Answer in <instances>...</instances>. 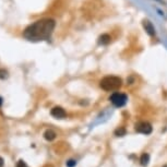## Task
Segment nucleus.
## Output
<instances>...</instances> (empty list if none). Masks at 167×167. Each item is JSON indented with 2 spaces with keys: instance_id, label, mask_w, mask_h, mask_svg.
<instances>
[{
  "instance_id": "1",
  "label": "nucleus",
  "mask_w": 167,
  "mask_h": 167,
  "mask_svg": "<svg viewBox=\"0 0 167 167\" xmlns=\"http://www.w3.org/2000/svg\"><path fill=\"white\" fill-rule=\"evenodd\" d=\"M56 26V22L53 19H42L33 24L29 25L23 32V36L31 42L48 40Z\"/></svg>"
},
{
  "instance_id": "2",
  "label": "nucleus",
  "mask_w": 167,
  "mask_h": 167,
  "mask_svg": "<svg viewBox=\"0 0 167 167\" xmlns=\"http://www.w3.org/2000/svg\"><path fill=\"white\" fill-rule=\"evenodd\" d=\"M121 84H123L121 79L115 76L105 77V78L100 81V87L106 92L117 91L118 89H120Z\"/></svg>"
},
{
  "instance_id": "3",
  "label": "nucleus",
  "mask_w": 167,
  "mask_h": 167,
  "mask_svg": "<svg viewBox=\"0 0 167 167\" xmlns=\"http://www.w3.org/2000/svg\"><path fill=\"white\" fill-rule=\"evenodd\" d=\"M109 100H110L116 107H123V106H125L126 103H127L128 97L126 94L119 93V92H115V93H113L110 95Z\"/></svg>"
},
{
  "instance_id": "4",
  "label": "nucleus",
  "mask_w": 167,
  "mask_h": 167,
  "mask_svg": "<svg viewBox=\"0 0 167 167\" xmlns=\"http://www.w3.org/2000/svg\"><path fill=\"white\" fill-rule=\"evenodd\" d=\"M136 131L146 136L152 132V126L151 123H146V121H140L136 125Z\"/></svg>"
},
{
  "instance_id": "5",
  "label": "nucleus",
  "mask_w": 167,
  "mask_h": 167,
  "mask_svg": "<svg viewBox=\"0 0 167 167\" xmlns=\"http://www.w3.org/2000/svg\"><path fill=\"white\" fill-rule=\"evenodd\" d=\"M50 115L53 117H55V118L57 119H63L67 117V113H66V110L63 108V107H53V109H51L50 111Z\"/></svg>"
},
{
  "instance_id": "6",
  "label": "nucleus",
  "mask_w": 167,
  "mask_h": 167,
  "mask_svg": "<svg viewBox=\"0 0 167 167\" xmlns=\"http://www.w3.org/2000/svg\"><path fill=\"white\" fill-rule=\"evenodd\" d=\"M56 132L53 131V130H51V129H47L46 131L44 132V138L46 139L47 141H53V140H55L56 139Z\"/></svg>"
},
{
  "instance_id": "7",
  "label": "nucleus",
  "mask_w": 167,
  "mask_h": 167,
  "mask_svg": "<svg viewBox=\"0 0 167 167\" xmlns=\"http://www.w3.org/2000/svg\"><path fill=\"white\" fill-rule=\"evenodd\" d=\"M140 162H141V164H142V166H146V165L149 164V162H150V155H149V154H146V153L142 154Z\"/></svg>"
},
{
  "instance_id": "8",
  "label": "nucleus",
  "mask_w": 167,
  "mask_h": 167,
  "mask_svg": "<svg viewBox=\"0 0 167 167\" xmlns=\"http://www.w3.org/2000/svg\"><path fill=\"white\" fill-rule=\"evenodd\" d=\"M110 42V37H109L108 35H106V34H104V35H102L100 37V40H98V43L102 45H106L108 44V43Z\"/></svg>"
},
{
  "instance_id": "9",
  "label": "nucleus",
  "mask_w": 167,
  "mask_h": 167,
  "mask_svg": "<svg viewBox=\"0 0 167 167\" xmlns=\"http://www.w3.org/2000/svg\"><path fill=\"white\" fill-rule=\"evenodd\" d=\"M8 78V71L5 69H0V79L1 80H5Z\"/></svg>"
},
{
  "instance_id": "10",
  "label": "nucleus",
  "mask_w": 167,
  "mask_h": 167,
  "mask_svg": "<svg viewBox=\"0 0 167 167\" xmlns=\"http://www.w3.org/2000/svg\"><path fill=\"white\" fill-rule=\"evenodd\" d=\"M115 133H116V136H117V137H123V136H125L126 130H125V129H123V128H120V129H117Z\"/></svg>"
},
{
  "instance_id": "11",
  "label": "nucleus",
  "mask_w": 167,
  "mask_h": 167,
  "mask_svg": "<svg viewBox=\"0 0 167 167\" xmlns=\"http://www.w3.org/2000/svg\"><path fill=\"white\" fill-rule=\"evenodd\" d=\"M77 165V160H69L67 162V167H74Z\"/></svg>"
},
{
  "instance_id": "12",
  "label": "nucleus",
  "mask_w": 167,
  "mask_h": 167,
  "mask_svg": "<svg viewBox=\"0 0 167 167\" xmlns=\"http://www.w3.org/2000/svg\"><path fill=\"white\" fill-rule=\"evenodd\" d=\"M16 167H29L26 164H25V162L23 160H20L18 162V164H16Z\"/></svg>"
},
{
  "instance_id": "13",
  "label": "nucleus",
  "mask_w": 167,
  "mask_h": 167,
  "mask_svg": "<svg viewBox=\"0 0 167 167\" xmlns=\"http://www.w3.org/2000/svg\"><path fill=\"white\" fill-rule=\"evenodd\" d=\"M3 165H5V160L2 157H0V167H3Z\"/></svg>"
},
{
  "instance_id": "14",
  "label": "nucleus",
  "mask_w": 167,
  "mask_h": 167,
  "mask_svg": "<svg viewBox=\"0 0 167 167\" xmlns=\"http://www.w3.org/2000/svg\"><path fill=\"white\" fill-rule=\"evenodd\" d=\"M2 103H3V100H2V97H0V107L2 106Z\"/></svg>"
}]
</instances>
